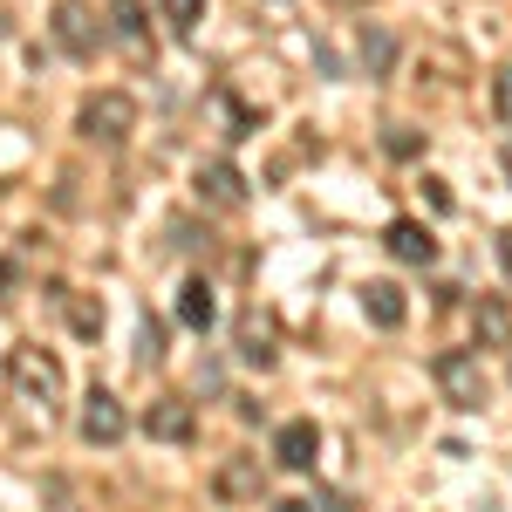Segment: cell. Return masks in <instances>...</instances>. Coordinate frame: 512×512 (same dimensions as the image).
<instances>
[{"label": "cell", "mask_w": 512, "mask_h": 512, "mask_svg": "<svg viewBox=\"0 0 512 512\" xmlns=\"http://www.w3.org/2000/svg\"><path fill=\"white\" fill-rule=\"evenodd\" d=\"M76 431H82V444H117V437L130 431V417H123V403L110 390H89V396H82Z\"/></svg>", "instance_id": "5"}, {"label": "cell", "mask_w": 512, "mask_h": 512, "mask_svg": "<svg viewBox=\"0 0 512 512\" xmlns=\"http://www.w3.org/2000/svg\"><path fill=\"white\" fill-rule=\"evenodd\" d=\"M212 315H219V301H212V287H205V280H185V287H178V321L205 335V328H212Z\"/></svg>", "instance_id": "13"}, {"label": "cell", "mask_w": 512, "mask_h": 512, "mask_svg": "<svg viewBox=\"0 0 512 512\" xmlns=\"http://www.w3.org/2000/svg\"><path fill=\"white\" fill-rule=\"evenodd\" d=\"M280 512H308V506H294V499H287V506H280Z\"/></svg>", "instance_id": "22"}, {"label": "cell", "mask_w": 512, "mask_h": 512, "mask_svg": "<svg viewBox=\"0 0 512 512\" xmlns=\"http://www.w3.org/2000/svg\"><path fill=\"white\" fill-rule=\"evenodd\" d=\"M7 390L21 410H41V417H55V403H62V362L35 342H21V349H7Z\"/></svg>", "instance_id": "1"}, {"label": "cell", "mask_w": 512, "mask_h": 512, "mask_svg": "<svg viewBox=\"0 0 512 512\" xmlns=\"http://www.w3.org/2000/svg\"><path fill=\"white\" fill-rule=\"evenodd\" d=\"M198 198L219 205V212H233V205H246V178L226 158H212V164H198Z\"/></svg>", "instance_id": "8"}, {"label": "cell", "mask_w": 512, "mask_h": 512, "mask_svg": "<svg viewBox=\"0 0 512 512\" xmlns=\"http://www.w3.org/2000/svg\"><path fill=\"white\" fill-rule=\"evenodd\" d=\"M55 41H62L69 55H96V41H103L96 7H89V0H55Z\"/></svg>", "instance_id": "4"}, {"label": "cell", "mask_w": 512, "mask_h": 512, "mask_svg": "<svg viewBox=\"0 0 512 512\" xmlns=\"http://www.w3.org/2000/svg\"><path fill=\"white\" fill-rule=\"evenodd\" d=\"M212 485H219V499H246V492H260V465L253 458H226Z\"/></svg>", "instance_id": "14"}, {"label": "cell", "mask_w": 512, "mask_h": 512, "mask_svg": "<svg viewBox=\"0 0 512 512\" xmlns=\"http://www.w3.org/2000/svg\"><path fill=\"white\" fill-rule=\"evenodd\" d=\"M144 431L158 437V444H192L198 417H192V403H185V396H158V403L144 410Z\"/></svg>", "instance_id": "6"}, {"label": "cell", "mask_w": 512, "mask_h": 512, "mask_svg": "<svg viewBox=\"0 0 512 512\" xmlns=\"http://www.w3.org/2000/svg\"><path fill=\"white\" fill-rule=\"evenodd\" d=\"M383 144H390L396 158H410V151H417V130H390V137H383Z\"/></svg>", "instance_id": "20"}, {"label": "cell", "mask_w": 512, "mask_h": 512, "mask_svg": "<svg viewBox=\"0 0 512 512\" xmlns=\"http://www.w3.org/2000/svg\"><path fill=\"white\" fill-rule=\"evenodd\" d=\"M342 7H355V0H342Z\"/></svg>", "instance_id": "25"}, {"label": "cell", "mask_w": 512, "mask_h": 512, "mask_svg": "<svg viewBox=\"0 0 512 512\" xmlns=\"http://www.w3.org/2000/svg\"><path fill=\"white\" fill-rule=\"evenodd\" d=\"M506 178H512V144H506Z\"/></svg>", "instance_id": "23"}, {"label": "cell", "mask_w": 512, "mask_h": 512, "mask_svg": "<svg viewBox=\"0 0 512 512\" xmlns=\"http://www.w3.org/2000/svg\"><path fill=\"white\" fill-rule=\"evenodd\" d=\"M110 21H117V35L130 41V48H144V7H137V0H110Z\"/></svg>", "instance_id": "16"}, {"label": "cell", "mask_w": 512, "mask_h": 512, "mask_svg": "<svg viewBox=\"0 0 512 512\" xmlns=\"http://www.w3.org/2000/svg\"><path fill=\"white\" fill-rule=\"evenodd\" d=\"M76 130L89 137V144H123V137L137 130V103H130L123 89H96V96H82Z\"/></svg>", "instance_id": "2"}, {"label": "cell", "mask_w": 512, "mask_h": 512, "mask_svg": "<svg viewBox=\"0 0 512 512\" xmlns=\"http://www.w3.org/2000/svg\"><path fill=\"white\" fill-rule=\"evenodd\" d=\"M137 362L151 369V362H164V321L144 315V328H137Z\"/></svg>", "instance_id": "19"}, {"label": "cell", "mask_w": 512, "mask_h": 512, "mask_svg": "<svg viewBox=\"0 0 512 512\" xmlns=\"http://www.w3.org/2000/svg\"><path fill=\"white\" fill-rule=\"evenodd\" d=\"M158 7H164V21H171L178 35H192L198 21H205V0H158Z\"/></svg>", "instance_id": "18"}, {"label": "cell", "mask_w": 512, "mask_h": 512, "mask_svg": "<svg viewBox=\"0 0 512 512\" xmlns=\"http://www.w3.org/2000/svg\"><path fill=\"white\" fill-rule=\"evenodd\" d=\"M390 62H396V41L383 28H362V69L369 76H390Z\"/></svg>", "instance_id": "15"}, {"label": "cell", "mask_w": 512, "mask_h": 512, "mask_svg": "<svg viewBox=\"0 0 512 512\" xmlns=\"http://www.w3.org/2000/svg\"><path fill=\"white\" fill-rule=\"evenodd\" d=\"M472 328H478V349H506V342H512V308L499 301V294H478Z\"/></svg>", "instance_id": "11"}, {"label": "cell", "mask_w": 512, "mask_h": 512, "mask_svg": "<svg viewBox=\"0 0 512 512\" xmlns=\"http://www.w3.org/2000/svg\"><path fill=\"white\" fill-rule=\"evenodd\" d=\"M0 41H7V14H0Z\"/></svg>", "instance_id": "24"}, {"label": "cell", "mask_w": 512, "mask_h": 512, "mask_svg": "<svg viewBox=\"0 0 512 512\" xmlns=\"http://www.w3.org/2000/svg\"><path fill=\"white\" fill-rule=\"evenodd\" d=\"M274 458L287 465V472H315V458H321V431L308 424V417L280 424V437H274Z\"/></svg>", "instance_id": "7"}, {"label": "cell", "mask_w": 512, "mask_h": 512, "mask_svg": "<svg viewBox=\"0 0 512 512\" xmlns=\"http://www.w3.org/2000/svg\"><path fill=\"white\" fill-rule=\"evenodd\" d=\"M239 355H246L253 369H274V321L260 315V308L239 315Z\"/></svg>", "instance_id": "12"}, {"label": "cell", "mask_w": 512, "mask_h": 512, "mask_svg": "<svg viewBox=\"0 0 512 512\" xmlns=\"http://www.w3.org/2000/svg\"><path fill=\"white\" fill-rule=\"evenodd\" d=\"M437 390H444V403H458V410H478V403H485V369H478V355H465V349L437 355Z\"/></svg>", "instance_id": "3"}, {"label": "cell", "mask_w": 512, "mask_h": 512, "mask_svg": "<svg viewBox=\"0 0 512 512\" xmlns=\"http://www.w3.org/2000/svg\"><path fill=\"white\" fill-rule=\"evenodd\" d=\"M499 267H506V274H512V226H506V233H499Z\"/></svg>", "instance_id": "21"}, {"label": "cell", "mask_w": 512, "mask_h": 512, "mask_svg": "<svg viewBox=\"0 0 512 512\" xmlns=\"http://www.w3.org/2000/svg\"><path fill=\"white\" fill-rule=\"evenodd\" d=\"M383 246H390V253L403 260V267H431V260H437V239H431V226H417V219H390Z\"/></svg>", "instance_id": "9"}, {"label": "cell", "mask_w": 512, "mask_h": 512, "mask_svg": "<svg viewBox=\"0 0 512 512\" xmlns=\"http://www.w3.org/2000/svg\"><path fill=\"white\" fill-rule=\"evenodd\" d=\"M69 328H76V335H103V301L69 294Z\"/></svg>", "instance_id": "17"}, {"label": "cell", "mask_w": 512, "mask_h": 512, "mask_svg": "<svg viewBox=\"0 0 512 512\" xmlns=\"http://www.w3.org/2000/svg\"><path fill=\"white\" fill-rule=\"evenodd\" d=\"M362 315L376 321V328H403L410 301H403V287H396V280H369V287H362Z\"/></svg>", "instance_id": "10"}]
</instances>
